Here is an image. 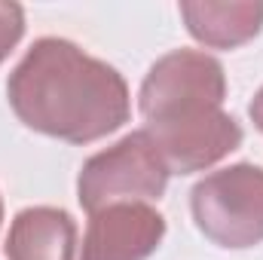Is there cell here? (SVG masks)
<instances>
[{"mask_svg":"<svg viewBox=\"0 0 263 260\" xmlns=\"http://www.w3.org/2000/svg\"><path fill=\"white\" fill-rule=\"evenodd\" d=\"M181 15L190 37L208 49H239L251 43L263 28V3L184 0Z\"/></svg>","mask_w":263,"mask_h":260,"instance_id":"7","label":"cell"},{"mask_svg":"<svg viewBox=\"0 0 263 260\" xmlns=\"http://www.w3.org/2000/svg\"><path fill=\"white\" fill-rule=\"evenodd\" d=\"M25 37V9L18 3H0V65Z\"/></svg>","mask_w":263,"mask_h":260,"instance_id":"8","label":"cell"},{"mask_svg":"<svg viewBox=\"0 0 263 260\" xmlns=\"http://www.w3.org/2000/svg\"><path fill=\"white\" fill-rule=\"evenodd\" d=\"M199 233L217 248H254L263 242V169L236 162L205 175L190 193Z\"/></svg>","mask_w":263,"mask_h":260,"instance_id":"3","label":"cell"},{"mask_svg":"<svg viewBox=\"0 0 263 260\" xmlns=\"http://www.w3.org/2000/svg\"><path fill=\"white\" fill-rule=\"evenodd\" d=\"M165 239V217L150 202H120L89 214L80 260H147Z\"/></svg>","mask_w":263,"mask_h":260,"instance_id":"5","label":"cell"},{"mask_svg":"<svg viewBox=\"0 0 263 260\" xmlns=\"http://www.w3.org/2000/svg\"><path fill=\"white\" fill-rule=\"evenodd\" d=\"M3 251L6 260H73L77 224L65 208H22L9 224Z\"/></svg>","mask_w":263,"mask_h":260,"instance_id":"6","label":"cell"},{"mask_svg":"<svg viewBox=\"0 0 263 260\" xmlns=\"http://www.w3.org/2000/svg\"><path fill=\"white\" fill-rule=\"evenodd\" d=\"M223 65L202 49H175L147 70L138 107L172 175L205 172L242 147L245 132L223 110Z\"/></svg>","mask_w":263,"mask_h":260,"instance_id":"2","label":"cell"},{"mask_svg":"<svg viewBox=\"0 0 263 260\" xmlns=\"http://www.w3.org/2000/svg\"><path fill=\"white\" fill-rule=\"evenodd\" d=\"M12 114L46 138L92 144L129 123V86L114 65L65 37H40L6 80Z\"/></svg>","mask_w":263,"mask_h":260,"instance_id":"1","label":"cell"},{"mask_svg":"<svg viewBox=\"0 0 263 260\" xmlns=\"http://www.w3.org/2000/svg\"><path fill=\"white\" fill-rule=\"evenodd\" d=\"M168 175L172 172L156 144L141 129L83 162L77 175V199L89 214L120 202H153L165 193Z\"/></svg>","mask_w":263,"mask_h":260,"instance_id":"4","label":"cell"},{"mask_svg":"<svg viewBox=\"0 0 263 260\" xmlns=\"http://www.w3.org/2000/svg\"><path fill=\"white\" fill-rule=\"evenodd\" d=\"M248 117H251V123H254V129L263 135V86L260 92L251 98V104H248Z\"/></svg>","mask_w":263,"mask_h":260,"instance_id":"9","label":"cell"},{"mask_svg":"<svg viewBox=\"0 0 263 260\" xmlns=\"http://www.w3.org/2000/svg\"><path fill=\"white\" fill-rule=\"evenodd\" d=\"M0 224H3V199H0Z\"/></svg>","mask_w":263,"mask_h":260,"instance_id":"10","label":"cell"}]
</instances>
